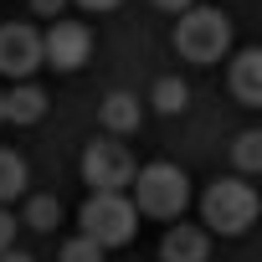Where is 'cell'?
I'll use <instances>...</instances> for the list:
<instances>
[{"label": "cell", "instance_id": "obj_1", "mask_svg": "<svg viewBox=\"0 0 262 262\" xmlns=\"http://www.w3.org/2000/svg\"><path fill=\"white\" fill-rule=\"evenodd\" d=\"M77 221H82V236H93L98 247H128L139 231V206L123 190H93Z\"/></svg>", "mask_w": 262, "mask_h": 262}, {"label": "cell", "instance_id": "obj_2", "mask_svg": "<svg viewBox=\"0 0 262 262\" xmlns=\"http://www.w3.org/2000/svg\"><path fill=\"white\" fill-rule=\"evenodd\" d=\"M134 206L144 211V216H155V221H170V216H180L185 211V201H190V180H185V170L180 165H170V160H155V165H144L139 175H134Z\"/></svg>", "mask_w": 262, "mask_h": 262}, {"label": "cell", "instance_id": "obj_3", "mask_svg": "<svg viewBox=\"0 0 262 262\" xmlns=\"http://www.w3.org/2000/svg\"><path fill=\"white\" fill-rule=\"evenodd\" d=\"M226 47H231V21L221 16V11H211V6H190L185 16H180V26H175V52L185 57V62H221L226 57Z\"/></svg>", "mask_w": 262, "mask_h": 262}, {"label": "cell", "instance_id": "obj_4", "mask_svg": "<svg viewBox=\"0 0 262 262\" xmlns=\"http://www.w3.org/2000/svg\"><path fill=\"white\" fill-rule=\"evenodd\" d=\"M257 211H262V201H257V190H252L247 180H216V185L201 195V216H206V226L221 231V236H242V231L257 221Z\"/></svg>", "mask_w": 262, "mask_h": 262}, {"label": "cell", "instance_id": "obj_5", "mask_svg": "<svg viewBox=\"0 0 262 262\" xmlns=\"http://www.w3.org/2000/svg\"><path fill=\"white\" fill-rule=\"evenodd\" d=\"M134 155H128L118 139H93L82 149V180L93 190H128L134 185Z\"/></svg>", "mask_w": 262, "mask_h": 262}, {"label": "cell", "instance_id": "obj_6", "mask_svg": "<svg viewBox=\"0 0 262 262\" xmlns=\"http://www.w3.org/2000/svg\"><path fill=\"white\" fill-rule=\"evenodd\" d=\"M47 62V36L36 26H0V72L6 77H31Z\"/></svg>", "mask_w": 262, "mask_h": 262}, {"label": "cell", "instance_id": "obj_7", "mask_svg": "<svg viewBox=\"0 0 262 262\" xmlns=\"http://www.w3.org/2000/svg\"><path fill=\"white\" fill-rule=\"evenodd\" d=\"M88 57H93V31L82 21H52V31H47V62L57 72H77Z\"/></svg>", "mask_w": 262, "mask_h": 262}, {"label": "cell", "instance_id": "obj_8", "mask_svg": "<svg viewBox=\"0 0 262 262\" xmlns=\"http://www.w3.org/2000/svg\"><path fill=\"white\" fill-rule=\"evenodd\" d=\"M231 93L247 108H262V47H247L231 57Z\"/></svg>", "mask_w": 262, "mask_h": 262}, {"label": "cell", "instance_id": "obj_9", "mask_svg": "<svg viewBox=\"0 0 262 262\" xmlns=\"http://www.w3.org/2000/svg\"><path fill=\"white\" fill-rule=\"evenodd\" d=\"M47 118V93L36 82H16L6 93V123H41Z\"/></svg>", "mask_w": 262, "mask_h": 262}, {"label": "cell", "instance_id": "obj_10", "mask_svg": "<svg viewBox=\"0 0 262 262\" xmlns=\"http://www.w3.org/2000/svg\"><path fill=\"white\" fill-rule=\"evenodd\" d=\"M98 118H103V128H108V134H134V128H139V118H144V108H139V98H134V93H108Z\"/></svg>", "mask_w": 262, "mask_h": 262}, {"label": "cell", "instance_id": "obj_11", "mask_svg": "<svg viewBox=\"0 0 262 262\" xmlns=\"http://www.w3.org/2000/svg\"><path fill=\"white\" fill-rule=\"evenodd\" d=\"M160 257H165V262H206V231H195V226H170L165 242H160Z\"/></svg>", "mask_w": 262, "mask_h": 262}, {"label": "cell", "instance_id": "obj_12", "mask_svg": "<svg viewBox=\"0 0 262 262\" xmlns=\"http://www.w3.org/2000/svg\"><path fill=\"white\" fill-rule=\"evenodd\" d=\"M26 190V160L16 149H0V201H16Z\"/></svg>", "mask_w": 262, "mask_h": 262}, {"label": "cell", "instance_id": "obj_13", "mask_svg": "<svg viewBox=\"0 0 262 262\" xmlns=\"http://www.w3.org/2000/svg\"><path fill=\"white\" fill-rule=\"evenodd\" d=\"M231 160H236V170H247V175L262 170V128H242L236 144H231Z\"/></svg>", "mask_w": 262, "mask_h": 262}, {"label": "cell", "instance_id": "obj_14", "mask_svg": "<svg viewBox=\"0 0 262 262\" xmlns=\"http://www.w3.org/2000/svg\"><path fill=\"white\" fill-rule=\"evenodd\" d=\"M149 98H155V108H160V113H180V108L190 103V88H185L180 77H160Z\"/></svg>", "mask_w": 262, "mask_h": 262}, {"label": "cell", "instance_id": "obj_15", "mask_svg": "<svg viewBox=\"0 0 262 262\" xmlns=\"http://www.w3.org/2000/svg\"><path fill=\"white\" fill-rule=\"evenodd\" d=\"M26 226H36V231H52L57 221H62V201L57 195H36L31 206H26V216H21Z\"/></svg>", "mask_w": 262, "mask_h": 262}, {"label": "cell", "instance_id": "obj_16", "mask_svg": "<svg viewBox=\"0 0 262 262\" xmlns=\"http://www.w3.org/2000/svg\"><path fill=\"white\" fill-rule=\"evenodd\" d=\"M103 252H108V247H98L93 236H72V242L62 247V262H103Z\"/></svg>", "mask_w": 262, "mask_h": 262}, {"label": "cell", "instance_id": "obj_17", "mask_svg": "<svg viewBox=\"0 0 262 262\" xmlns=\"http://www.w3.org/2000/svg\"><path fill=\"white\" fill-rule=\"evenodd\" d=\"M11 242H16V216L0 211V252H11Z\"/></svg>", "mask_w": 262, "mask_h": 262}, {"label": "cell", "instance_id": "obj_18", "mask_svg": "<svg viewBox=\"0 0 262 262\" xmlns=\"http://www.w3.org/2000/svg\"><path fill=\"white\" fill-rule=\"evenodd\" d=\"M62 6H67V0H31V11H36V16H52V21L62 16Z\"/></svg>", "mask_w": 262, "mask_h": 262}, {"label": "cell", "instance_id": "obj_19", "mask_svg": "<svg viewBox=\"0 0 262 262\" xmlns=\"http://www.w3.org/2000/svg\"><path fill=\"white\" fill-rule=\"evenodd\" d=\"M82 11H113V6H123V0H77Z\"/></svg>", "mask_w": 262, "mask_h": 262}, {"label": "cell", "instance_id": "obj_20", "mask_svg": "<svg viewBox=\"0 0 262 262\" xmlns=\"http://www.w3.org/2000/svg\"><path fill=\"white\" fill-rule=\"evenodd\" d=\"M155 6H160V11H180V16H185V11L195 6V0H155Z\"/></svg>", "mask_w": 262, "mask_h": 262}, {"label": "cell", "instance_id": "obj_21", "mask_svg": "<svg viewBox=\"0 0 262 262\" xmlns=\"http://www.w3.org/2000/svg\"><path fill=\"white\" fill-rule=\"evenodd\" d=\"M0 262H31V257H26V252H16V247H11V252H0Z\"/></svg>", "mask_w": 262, "mask_h": 262}, {"label": "cell", "instance_id": "obj_22", "mask_svg": "<svg viewBox=\"0 0 262 262\" xmlns=\"http://www.w3.org/2000/svg\"><path fill=\"white\" fill-rule=\"evenodd\" d=\"M0 123H6V88H0Z\"/></svg>", "mask_w": 262, "mask_h": 262}]
</instances>
